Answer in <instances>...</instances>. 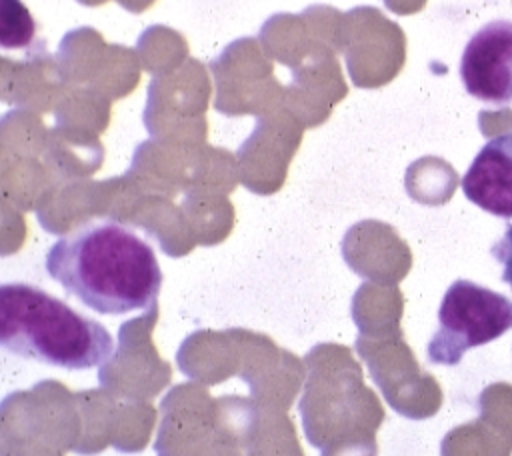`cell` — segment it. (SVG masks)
I'll use <instances>...</instances> for the list:
<instances>
[{
    "label": "cell",
    "instance_id": "1",
    "mask_svg": "<svg viewBox=\"0 0 512 456\" xmlns=\"http://www.w3.org/2000/svg\"><path fill=\"white\" fill-rule=\"evenodd\" d=\"M44 268L70 296L108 316L154 308L162 286L154 248L112 218L90 220L58 238Z\"/></svg>",
    "mask_w": 512,
    "mask_h": 456
},
{
    "label": "cell",
    "instance_id": "2",
    "mask_svg": "<svg viewBox=\"0 0 512 456\" xmlns=\"http://www.w3.org/2000/svg\"><path fill=\"white\" fill-rule=\"evenodd\" d=\"M0 344L20 358L66 370L100 368L116 352L104 324L26 282L0 286Z\"/></svg>",
    "mask_w": 512,
    "mask_h": 456
},
{
    "label": "cell",
    "instance_id": "3",
    "mask_svg": "<svg viewBox=\"0 0 512 456\" xmlns=\"http://www.w3.org/2000/svg\"><path fill=\"white\" fill-rule=\"evenodd\" d=\"M512 330V300L466 278L454 280L438 308V328L426 354L432 364L456 366L462 356Z\"/></svg>",
    "mask_w": 512,
    "mask_h": 456
},
{
    "label": "cell",
    "instance_id": "4",
    "mask_svg": "<svg viewBox=\"0 0 512 456\" xmlns=\"http://www.w3.org/2000/svg\"><path fill=\"white\" fill-rule=\"evenodd\" d=\"M464 90L490 106L512 104V20H492L478 28L460 56Z\"/></svg>",
    "mask_w": 512,
    "mask_h": 456
},
{
    "label": "cell",
    "instance_id": "5",
    "mask_svg": "<svg viewBox=\"0 0 512 456\" xmlns=\"http://www.w3.org/2000/svg\"><path fill=\"white\" fill-rule=\"evenodd\" d=\"M464 196L498 218H512V130L490 138L462 176Z\"/></svg>",
    "mask_w": 512,
    "mask_h": 456
},
{
    "label": "cell",
    "instance_id": "6",
    "mask_svg": "<svg viewBox=\"0 0 512 456\" xmlns=\"http://www.w3.org/2000/svg\"><path fill=\"white\" fill-rule=\"evenodd\" d=\"M490 254L502 266V280L512 288V224L504 230L500 240L490 248Z\"/></svg>",
    "mask_w": 512,
    "mask_h": 456
}]
</instances>
